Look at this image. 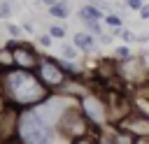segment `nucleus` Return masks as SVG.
Segmentation results:
<instances>
[{"label":"nucleus","mask_w":149,"mask_h":144,"mask_svg":"<svg viewBox=\"0 0 149 144\" xmlns=\"http://www.w3.org/2000/svg\"><path fill=\"white\" fill-rule=\"evenodd\" d=\"M130 56H133L130 44H119V46H114V51H112V58H114V60H126V58H130Z\"/></svg>","instance_id":"6ab92c4d"},{"label":"nucleus","mask_w":149,"mask_h":144,"mask_svg":"<svg viewBox=\"0 0 149 144\" xmlns=\"http://www.w3.org/2000/svg\"><path fill=\"white\" fill-rule=\"evenodd\" d=\"M21 30H23V35H33V33H35V23H33L30 19H26V21L21 23Z\"/></svg>","instance_id":"a878e982"},{"label":"nucleus","mask_w":149,"mask_h":144,"mask_svg":"<svg viewBox=\"0 0 149 144\" xmlns=\"http://www.w3.org/2000/svg\"><path fill=\"white\" fill-rule=\"evenodd\" d=\"M74 105H77V98L58 91V93H49L37 107H33V111L40 116V121H42L44 125H49L51 130H56L58 123H61V118H63V116L68 114V109H72Z\"/></svg>","instance_id":"7ed1b4c3"},{"label":"nucleus","mask_w":149,"mask_h":144,"mask_svg":"<svg viewBox=\"0 0 149 144\" xmlns=\"http://www.w3.org/2000/svg\"><path fill=\"white\" fill-rule=\"evenodd\" d=\"M95 39H98V46H100V44H102V46H112L116 37H114L112 33H107V30H102V33H100V35H98Z\"/></svg>","instance_id":"5701e85b"},{"label":"nucleus","mask_w":149,"mask_h":144,"mask_svg":"<svg viewBox=\"0 0 149 144\" xmlns=\"http://www.w3.org/2000/svg\"><path fill=\"white\" fill-rule=\"evenodd\" d=\"M16 118H19V109L5 105V109L0 111V144H7L14 139L16 135Z\"/></svg>","instance_id":"1a4fd4ad"},{"label":"nucleus","mask_w":149,"mask_h":144,"mask_svg":"<svg viewBox=\"0 0 149 144\" xmlns=\"http://www.w3.org/2000/svg\"><path fill=\"white\" fill-rule=\"evenodd\" d=\"M35 42H37L42 49H49V46L54 44V39H51V35H49V33H40V35L35 37Z\"/></svg>","instance_id":"393cba45"},{"label":"nucleus","mask_w":149,"mask_h":144,"mask_svg":"<svg viewBox=\"0 0 149 144\" xmlns=\"http://www.w3.org/2000/svg\"><path fill=\"white\" fill-rule=\"evenodd\" d=\"M5 109V100H2V95H0V111Z\"/></svg>","instance_id":"2f4dec72"},{"label":"nucleus","mask_w":149,"mask_h":144,"mask_svg":"<svg viewBox=\"0 0 149 144\" xmlns=\"http://www.w3.org/2000/svg\"><path fill=\"white\" fill-rule=\"evenodd\" d=\"M135 144H149V137H135Z\"/></svg>","instance_id":"7c9ffc66"},{"label":"nucleus","mask_w":149,"mask_h":144,"mask_svg":"<svg viewBox=\"0 0 149 144\" xmlns=\"http://www.w3.org/2000/svg\"><path fill=\"white\" fill-rule=\"evenodd\" d=\"M56 2H58V0H37V5H40V7H44V9H49V7H51V5H56Z\"/></svg>","instance_id":"c756f323"},{"label":"nucleus","mask_w":149,"mask_h":144,"mask_svg":"<svg viewBox=\"0 0 149 144\" xmlns=\"http://www.w3.org/2000/svg\"><path fill=\"white\" fill-rule=\"evenodd\" d=\"M19 2H26V0H19Z\"/></svg>","instance_id":"473e14b6"},{"label":"nucleus","mask_w":149,"mask_h":144,"mask_svg":"<svg viewBox=\"0 0 149 144\" xmlns=\"http://www.w3.org/2000/svg\"><path fill=\"white\" fill-rule=\"evenodd\" d=\"M102 26H107V28H123V16L116 14V12H109V14L102 16Z\"/></svg>","instance_id":"f3484780"},{"label":"nucleus","mask_w":149,"mask_h":144,"mask_svg":"<svg viewBox=\"0 0 149 144\" xmlns=\"http://www.w3.org/2000/svg\"><path fill=\"white\" fill-rule=\"evenodd\" d=\"M121 2H123L128 9H133V12H137V9L144 5V0H121Z\"/></svg>","instance_id":"bb28decb"},{"label":"nucleus","mask_w":149,"mask_h":144,"mask_svg":"<svg viewBox=\"0 0 149 144\" xmlns=\"http://www.w3.org/2000/svg\"><path fill=\"white\" fill-rule=\"evenodd\" d=\"M81 21V26H84V30L86 33H91L93 37H98L102 30H105V26H102V21H93V19H79Z\"/></svg>","instance_id":"dca6fc26"},{"label":"nucleus","mask_w":149,"mask_h":144,"mask_svg":"<svg viewBox=\"0 0 149 144\" xmlns=\"http://www.w3.org/2000/svg\"><path fill=\"white\" fill-rule=\"evenodd\" d=\"M56 132L63 137V139H74V137H81V135H88V132H95L91 125H88V121L81 116V111H79V107L74 105L72 109H68V114L61 118V123H58V128H56Z\"/></svg>","instance_id":"0eeeda50"},{"label":"nucleus","mask_w":149,"mask_h":144,"mask_svg":"<svg viewBox=\"0 0 149 144\" xmlns=\"http://www.w3.org/2000/svg\"><path fill=\"white\" fill-rule=\"evenodd\" d=\"M137 14H140V19H142V21H149V2H144V5L137 9Z\"/></svg>","instance_id":"cd10ccee"},{"label":"nucleus","mask_w":149,"mask_h":144,"mask_svg":"<svg viewBox=\"0 0 149 144\" xmlns=\"http://www.w3.org/2000/svg\"><path fill=\"white\" fill-rule=\"evenodd\" d=\"M5 46L12 51V63L14 67H21V70H35V65L40 63V51L33 42H26V39H7Z\"/></svg>","instance_id":"423d86ee"},{"label":"nucleus","mask_w":149,"mask_h":144,"mask_svg":"<svg viewBox=\"0 0 149 144\" xmlns=\"http://www.w3.org/2000/svg\"><path fill=\"white\" fill-rule=\"evenodd\" d=\"M72 44H74V49H77L79 53H84V56H88V53H93V51L98 49V39H95L91 33H86V30L74 33V35H72Z\"/></svg>","instance_id":"9d476101"},{"label":"nucleus","mask_w":149,"mask_h":144,"mask_svg":"<svg viewBox=\"0 0 149 144\" xmlns=\"http://www.w3.org/2000/svg\"><path fill=\"white\" fill-rule=\"evenodd\" d=\"M47 14H49L51 19H56V21H65V19L72 14V5H70V0H58L56 5H51V7L47 9Z\"/></svg>","instance_id":"9b49d317"},{"label":"nucleus","mask_w":149,"mask_h":144,"mask_svg":"<svg viewBox=\"0 0 149 144\" xmlns=\"http://www.w3.org/2000/svg\"><path fill=\"white\" fill-rule=\"evenodd\" d=\"M116 128H123L133 137H149V114L135 107L121 123H116Z\"/></svg>","instance_id":"6e6552de"},{"label":"nucleus","mask_w":149,"mask_h":144,"mask_svg":"<svg viewBox=\"0 0 149 144\" xmlns=\"http://www.w3.org/2000/svg\"><path fill=\"white\" fill-rule=\"evenodd\" d=\"M95 139H98V144H116V137H114V125H107V128L95 130Z\"/></svg>","instance_id":"ddd939ff"},{"label":"nucleus","mask_w":149,"mask_h":144,"mask_svg":"<svg viewBox=\"0 0 149 144\" xmlns=\"http://www.w3.org/2000/svg\"><path fill=\"white\" fill-rule=\"evenodd\" d=\"M70 144H98V139H95V132H88V135H81V137L70 139Z\"/></svg>","instance_id":"b1692460"},{"label":"nucleus","mask_w":149,"mask_h":144,"mask_svg":"<svg viewBox=\"0 0 149 144\" xmlns=\"http://www.w3.org/2000/svg\"><path fill=\"white\" fill-rule=\"evenodd\" d=\"M14 12H16V7L12 0H0V21H9Z\"/></svg>","instance_id":"aec40b11"},{"label":"nucleus","mask_w":149,"mask_h":144,"mask_svg":"<svg viewBox=\"0 0 149 144\" xmlns=\"http://www.w3.org/2000/svg\"><path fill=\"white\" fill-rule=\"evenodd\" d=\"M0 95L5 105L21 109L37 107L49 91L40 84L35 70H21V67H7L0 72Z\"/></svg>","instance_id":"f257e3e1"},{"label":"nucleus","mask_w":149,"mask_h":144,"mask_svg":"<svg viewBox=\"0 0 149 144\" xmlns=\"http://www.w3.org/2000/svg\"><path fill=\"white\" fill-rule=\"evenodd\" d=\"M0 67L2 70H7V67H14V63H12V51L2 44L0 46Z\"/></svg>","instance_id":"4be33fe9"},{"label":"nucleus","mask_w":149,"mask_h":144,"mask_svg":"<svg viewBox=\"0 0 149 144\" xmlns=\"http://www.w3.org/2000/svg\"><path fill=\"white\" fill-rule=\"evenodd\" d=\"M114 137H116V144H135V137L130 132H126L123 128H116V125H114Z\"/></svg>","instance_id":"412c9836"},{"label":"nucleus","mask_w":149,"mask_h":144,"mask_svg":"<svg viewBox=\"0 0 149 144\" xmlns=\"http://www.w3.org/2000/svg\"><path fill=\"white\" fill-rule=\"evenodd\" d=\"M102 12L98 7H93L91 2H84L79 9H77V19H93V21H102Z\"/></svg>","instance_id":"f8f14e48"},{"label":"nucleus","mask_w":149,"mask_h":144,"mask_svg":"<svg viewBox=\"0 0 149 144\" xmlns=\"http://www.w3.org/2000/svg\"><path fill=\"white\" fill-rule=\"evenodd\" d=\"M47 33L51 35V39H65L68 28H65V23H63V21H54V23H49V26H47Z\"/></svg>","instance_id":"4468645a"},{"label":"nucleus","mask_w":149,"mask_h":144,"mask_svg":"<svg viewBox=\"0 0 149 144\" xmlns=\"http://www.w3.org/2000/svg\"><path fill=\"white\" fill-rule=\"evenodd\" d=\"M5 33L9 39H23V30H21V23H14V21H5Z\"/></svg>","instance_id":"a211bd4d"},{"label":"nucleus","mask_w":149,"mask_h":144,"mask_svg":"<svg viewBox=\"0 0 149 144\" xmlns=\"http://www.w3.org/2000/svg\"><path fill=\"white\" fill-rule=\"evenodd\" d=\"M77 107L81 111V116L88 121V125L93 130H100V128H107L109 125V109H107V98H105V91H100L95 84L81 93L77 98Z\"/></svg>","instance_id":"f03ea898"},{"label":"nucleus","mask_w":149,"mask_h":144,"mask_svg":"<svg viewBox=\"0 0 149 144\" xmlns=\"http://www.w3.org/2000/svg\"><path fill=\"white\" fill-rule=\"evenodd\" d=\"M35 74H37L40 84H42L49 93H58V91H63V86L68 84V74L63 72L61 60H58L56 56L42 53V56H40V63L35 65Z\"/></svg>","instance_id":"20e7f679"},{"label":"nucleus","mask_w":149,"mask_h":144,"mask_svg":"<svg viewBox=\"0 0 149 144\" xmlns=\"http://www.w3.org/2000/svg\"><path fill=\"white\" fill-rule=\"evenodd\" d=\"M149 42V33H135V44H147Z\"/></svg>","instance_id":"c85d7f7f"},{"label":"nucleus","mask_w":149,"mask_h":144,"mask_svg":"<svg viewBox=\"0 0 149 144\" xmlns=\"http://www.w3.org/2000/svg\"><path fill=\"white\" fill-rule=\"evenodd\" d=\"M116 79L128 86H147L149 84V65L144 56H130L126 60H116Z\"/></svg>","instance_id":"39448f33"},{"label":"nucleus","mask_w":149,"mask_h":144,"mask_svg":"<svg viewBox=\"0 0 149 144\" xmlns=\"http://www.w3.org/2000/svg\"><path fill=\"white\" fill-rule=\"evenodd\" d=\"M61 60H79V51L74 49L72 42L63 39V44H61Z\"/></svg>","instance_id":"2eb2a0df"}]
</instances>
